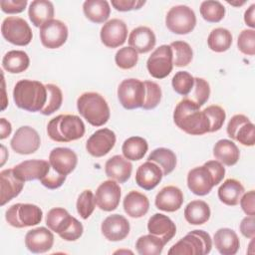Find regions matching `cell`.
Wrapping results in <instances>:
<instances>
[{
  "label": "cell",
  "mask_w": 255,
  "mask_h": 255,
  "mask_svg": "<svg viewBox=\"0 0 255 255\" xmlns=\"http://www.w3.org/2000/svg\"><path fill=\"white\" fill-rule=\"evenodd\" d=\"M46 224L49 229L58 233L66 241H76L84 232L83 224L62 207L49 210L46 216Z\"/></svg>",
  "instance_id": "cell-5"
},
{
  "label": "cell",
  "mask_w": 255,
  "mask_h": 255,
  "mask_svg": "<svg viewBox=\"0 0 255 255\" xmlns=\"http://www.w3.org/2000/svg\"><path fill=\"white\" fill-rule=\"evenodd\" d=\"M1 149H2V161H1V165H3L4 163H5V160H6V157L8 156V153H7V151H6V148H5V146L4 145H1Z\"/></svg>",
  "instance_id": "cell-59"
},
{
  "label": "cell",
  "mask_w": 255,
  "mask_h": 255,
  "mask_svg": "<svg viewBox=\"0 0 255 255\" xmlns=\"http://www.w3.org/2000/svg\"><path fill=\"white\" fill-rule=\"evenodd\" d=\"M240 232L246 238H254L255 236V218L248 215L244 217L240 223Z\"/></svg>",
  "instance_id": "cell-55"
},
{
  "label": "cell",
  "mask_w": 255,
  "mask_h": 255,
  "mask_svg": "<svg viewBox=\"0 0 255 255\" xmlns=\"http://www.w3.org/2000/svg\"><path fill=\"white\" fill-rule=\"evenodd\" d=\"M12 131V126L11 124L4 118L0 119V138L4 139L8 135H10Z\"/></svg>",
  "instance_id": "cell-58"
},
{
  "label": "cell",
  "mask_w": 255,
  "mask_h": 255,
  "mask_svg": "<svg viewBox=\"0 0 255 255\" xmlns=\"http://www.w3.org/2000/svg\"><path fill=\"white\" fill-rule=\"evenodd\" d=\"M77 108L80 115L94 127L104 126L111 116L107 101L95 92L82 94L77 100Z\"/></svg>",
  "instance_id": "cell-4"
},
{
  "label": "cell",
  "mask_w": 255,
  "mask_h": 255,
  "mask_svg": "<svg viewBox=\"0 0 255 255\" xmlns=\"http://www.w3.org/2000/svg\"><path fill=\"white\" fill-rule=\"evenodd\" d=\"M66 177H67V175H62V174L58 173L57 171H55L51 167V169L49 170L47 175L44 178H42L40 180V182L45 187H47L49 189H56V188H59L60 186H62V184L66 180Z\"/></svg>",
  "instance_id": "cell-51"
},
{
  "label": "cell",
  "mask_w": 255,
  "mask_h": 255,
  "mask_svg": "<svg viewBox=\"0 0 255 255\" xmlns=\"http://www.w3.org/2000/svg\"><path fill=\"white\" fill-rule=\"evenodd\" d=\"M165 243L157 236L147 234L140 236L135 242V249L139 255H159Z\"/></svg>",
  "instance_id": "cell-40"
},
{
  "label": "cell",
  "mask_w": 255,
  "mask_h": 255,
  "mask_svg": "<svg viewBox=\"0 0 255 255\" xmlns=\"http://www.w3.org/2000/svg\"><path fill=\"white\" fill-rule=\"evenodd\" d=\"M45 86L47 88V102L40 113L44 116H50L61 108L63 94L61 89L54 84H47Z\"/></svg>",
  "instance_id": "cell-43"
},
{
  "label": "cell",
  "mask_w": 255,
  "mask_h": 255,
  "mask_svg": "<svg viewBox=\"0 0 255 255\" xmlns=\"http://www.w3.org/2000/svg\"><path fill=\"white\" fill-rule=\"evenodd\" d=\"M227 3H228V4H231V5H233V6H241V5H243V4L245 3V1H242V2H232V1H227Z\"/></svg>",
  "instance_id": "cell-60"
},
{
  "label": "cell",
  "mask_w": 255,
  "mask_h": 255,
  "mask_svg": "<svg viewBox=\"0 0 255 255\" xmlns=\"http://www.w3.org/2000/svg\"><path fill=\"white\" fill-rule=\"evenodd\" d=\"M143 84L145 88V96L141 108L146 111L152 110L157 107L161 100V89L156 83L151 81H144Z\"/></svg>",
  "instance_id": "cell-48"
},
{
  "label": "cell",
  "mask_w": 255,
  "mask_h": 255,
  "mask_svg": "<svg viewBox=\"0 0 255 255\" xmlns=\"http://www.w3.org/2000/svg\"><path fill=\"white\" fill-rule=\"evenodd\" d=\"M131 162L122 155H114L105 164V172L108 177L119 183L126 182L131 175Z\"/></svg>",
  "instance_id": "cell-27"
},
{
  "label": "cell",
  "mask_w": 255,
  "mask_h": 255,
  "mask_svg": "<svg viewBox=\"0 0 255 255\" xmlns=\"http://www.w3.org/2000/svg\"><path fill=\"white\" fill-rule=\"evenodd\" d=\"M173 121L181 130L191 135H201L210 131V122L207 115L187 98L176 105Z\"/></svg>",
  "instance_id": "cell-1"
},
{
  "label": "cell",
  "mask_w": 255,
  "mask_h": 255,
  "mask_svg": "<svg viewBox=\"0 0 255 255\" xmlns=\"http://www.w3.org/2000/svg\"><path fill=\"white\" fill-rule=\"evenodd\" d=\"M156 43L153 31L145 26L134 28L128 36V45L137 53L144 54L151 51Z\"/></svg>",
  "instance_id": "cell-28"
},
{
  "label": "cell",
  "mask_w": 255,
  "mask_h": 255,
  "mask_svg": "<svg viewBox=\"0 0 255 255\" xmlns=\"http://www.w3.org/2000/svg\"><path fill=\"white\" fill-rule=\"evenodd\" d=\"M129 222L121 214H112L108 216L101 225L103 235L110 241H121L129 233Z\"/></svg>",
  "instance_id": "cell-21"
},
{
  "label": "cell",
  "mask_w": 255,
  "mask_h": 255,
  "mask_svg": "<svg viewBox=\"0 0 255 255\" xmlns=\"http://www.w3.org/2000/svg\"><path fill=\"white\" fill-rule=\"evenodd\" d=\"M0 204L3 206L21 193L25 182L14 173L13 168L2 170L0 172Z\"/></svg>",
  "instance_id": "cell-23"
},
{
  "label": "cell",
  "mask_w": 255,
  "mask_h": 255,
  "mask_svg": "<svg viewBox=\"0 0 255 255\" xmlns=\"http://www.w3.org/2000/svg\"><path fill=\"white\" fill-rule=\"evenodd\" d=\"M50 169V162L43 159L24 160L13 167L14 173L24 182L36 179L41 180L47 175Z\"/></svg>",
  "instance_id": "cell-19"
},
{
  "label": "cell",
  "mask_w": 255,
  "mask_h": 255,
  "mask_svg": "<svg viewBox=\"0 0 255 255\" xmlns=\"http://www.w3.org/2000/svg\"><path fill=\"white\" fill-rule=\"evenodd\" d=\"M85 124L76 115H59L47 125L49 137L57 142H70L85 134Z\"/></svg>",
  "instance_id": "cell-3"
},
{
  "label": "cell",
  "mask_w": 255,
  "mask_h": 255,
  "mask_svg": "<svg viewBox=\"0 0 255 255\" xmlns=\"http://www.w3.org/2000/svg\"><path fill=\"white\" fill-rule=\"evenodd\" d=\"M123 206L125 212L132 218L144 216L149 209V200L143 193L136 190L129 191L124 198Z\"/></svg>",
  "instance_id": "cell-30"
},
{
  "label": "cell",
  "mask_w": 255,
  "mask_h": 255,
  "mask_svg": "<svg viewBox=\"0 0 255 255\" xmlns=\"http://www.w3.org/2000/svg\"><path fill=\"white\" fill-rule=\"evenodd\" d=\"M116 134L110 128L96 130L87 140L86 149L95 157H102L108 154L116 143Z\"/></svg>",
  "instance_id": "cell-17"
},
{
  "label": "cell",
  "mask_w": 255,
  "mask_h": 255,
  "mask_svg": "<svg viewBox=\"0 0 255 255\" xmlns=\"http://www.w3.org/2000/svg\"><path fill=\"white\" fill-rule=\"evenodd\" d=\"M13 100L19 109L41 112L47 102V88L39 81L20 80L14 87Z\"/></svg>",
  "instance_id": "cell-2"
},
{
  "label": "cell",
  "mask_w": 255,
  "mask_h": 255,
  "mask_svg": "<svg viewBox=\"0 0 255 255\" xmlns=\"http://www.w3.org/2000/svg\"><path fill=\"white\" fill-rule=\"evenodd\" d=\"M112 6L121 12H127L131 10H137L145 4L142 0H112Z\"/></svg>",
  "instance_id": "cell-53"
},
{
  "label": "cell",
  "mask_w": 255,
  "mask_h": 255,
  "mask_svg": "<svg viewBox=\"0 0 255 255\" xmlns=\"http://www.w3.org/2000/svg\"><path fill=\"white\" fill-rule=\"evenodd\" d=\"M144 84L138 79H126L118 88L119 101L126 110L141 108L144 102Z\"/></svg>",
  "instance_id": "cell-10"
},
{
  "label": "cell",
  "mask_w": 255,
  "mask_h": 255,
  "mask_svg": "<svg viewBox=\"0 0 255 255\" xmlns=\"http://www.w3.org/2000/svg\"><path fill=\"white\" fill-rule=\"evenodd\" d=\"M245 192L244 186L234 178L226 179L218 188V198L228 206H235Z\"/></svg>",
  "instance_id": "cell-33"
},
{
  "label": "cell",
  "mask_w": 255,
  "mask_h": 255,
  "mask_svg": "<svg viewBox=\"0 0 255 255\" xmlns=\"http://www.w3.org/2000/svg\"><path fill=\"white\" fill-rule=\"evenodd\" d=\"M10 144L12 149L19 154H31L38 150L41 139L35 128L23 126L15 131Z\"/></svg>",
  "instance_id": "cell-14"
},
{
  "label": "cell",
  "mask_w": 255,
  "mask_h": 255,
  "mask_svg": "<svg viewBox=\"0 0 255 255\" xmlns=\"http://www.w3.org/2000/svg\"><path fill=\"white\" fill-rule=\"evenodd\" d=\"M28 16L35 27H41L54 17V5L48 0H34L30 3Z\"/></svg>",
  "instance_id": "cell-31"
},
{
  "label": "cell",
  "mask_w": 255,
  "mask_h": 255,
  "mask_svg": "<svg viewBox=\"0 0 255 255\" xmlns=\"http://www.w3.org/2000/svg\"><path fill=\"white\" fill-rule=\"evenodd\" d=\"M77 211L83 219H88L95 210L96 200L92 190H84L78 197L76 203Z\"/></svg>",
  "instance_id": "cell-46"
},
{
  "label": "cell",
  "mask_w": 255,
  "mask_h": 255,
  "mask_svg": "<svg viewBox=\"0 0 255 255\" xmlns=\"http://www.w3.org/2000/svg\"><path fill=\"white\" fill-rule=\"evenodd\" d=\"M209 205L203 200H192L184 208V218L192 225H201L210 218Z\"/></svg>",
  "instance_id": "cell-34"
},
{
  "label": "cell",
  "mask_w": 255,
  "mask_h": 255,
  "mask_svg": "<svg viewBox=\"0 0 255 255\" xmlns=\"http://www.w3.org/2000/svg\"><path fill=\"white\" fill-rule=\"evenodd\" d=\"M213 243L222 255H234L240 247V241L236 232L230 228L218 229L214 234Z\"/></svg>",
  "instance_id": "cell-29"
},
{
  "label": "cell",
  "mask_w": 255,
  "mask_h": 255,
  "mask_svg": "<svg viewBox=\"0 0 255 255\" xmlns=\"http://www.w3.org/2000/svg\"><path fill=\"white\" fill-rule=\"evenodd\" d=\"M172 49V63L176 67H185L192 61L193 51L184 41H174L169 45Z\"/></svg>",
  "instance_id": "cell-41"
},
{
  "label": "cell",
  "mask_w": 255,
  "mask_h": 255,
  "mask_svg": "<svg viewBox=\"0 0 255 255\" xmlns=\"http://www.w3.org/2000/svg\"><path fill=\"white\" fill-rule=\"evenodd\" d=\"M213 155L222 164L232 166L239 160L240 151L233 141L229 139H220L214 144Z\"/></svg>",
  "instance_id": "cell-32"
},
{
  "label": "cell",
  "mask_w": 255,
  "mask_h": 255,
  "mask_svg": "<svg viewBox=\"0 0 255 255\" xmlns=\"http://www.w3.org/2000/svg\"><path fill=\"white\" fill-rule=\"evenodd\" d=\"M212 240L204 230H192L171 246L168 254L174 255H205L211 251Z\"/></svg>",
  "instance_id": "cell-6"
},
{
  "label": "cell",
  "mask_w": 255,
  "mask_h": 255,
  "mask_svg": "<svg viewBox=\"0 0 255 255\" xmlns=\"http://www.w3.org/2000/svg\"><path fill=\"white\" fill-rule=\"evenodd\" d=\"M229 137L239 141L246 146H253L255 143V127L244 115L233 116L226 128Z\"/></svg>",
  "instance_id": "cell-12"
},
{
  "label": "cell",
  "mask_w": 255,
  "mask_h": 255,
  "mask_svg": "<svg viewBox=\"0 0 255 255\" xmlns=\"http://www.w3.org/2000/svg\"><path fill=\"white\" fill-rule=\"evenodd\" d=\"M1 33L5 40L16 46H26L33 38L29 24L22 18L10 16L3 20Z\"/></svg>",
  "instance_id": "cell-9"
},
{
  "label": "cell",
  "mask_w": 255,
  "mask_h": 255,
  "mask_svg": "<svg viewBox=\"0 0 255 255\" xmlns=\"http://www.w3.org/2000/svg\"><path fill=\"white\" fill-rule=\"evenodd\" d=\"M244 21L246 25L251 27L252 29L255 28V4H252L244 13Z\"/></svg>",
  "instance_id": "cell-57"
},
{
  "label": "cell",
  "mask_w": 255,
  "mask_h": 255,
  "mask_svg": "<svg viewBox=\"0 0 255 255\" xmlns=\"http://www.w3.org/2000/svg\"><path fill=\"white\" fill-rule=\"evenodd\" d=\"M121 187L113 179L102 182L96 190V204L101 210L113 211L117 209L121 199Z\"/></svg>",
  "instance_id": "cell-16"
},
{
  "label": "cell",
  "mask_w": 255,
  "mask_h": 255,
  "mask_svg": "<svg viewBox=\"0 0 255 255\" xmlns=\"http://www.w3.org/2000/svg\"><path fill=\"white\" fill-rule=\"evenodd\" d=\"M68 39L67 25L57 19H52L40 27V40L44 47L57 49L63 46Z\"/></svg>",
  "instance_id": "cell-13"
},
{
  "label": "cell",
  "mask_w": 255,
  "mask_h": 255,
  "mask_svg": "<svg viewBox=\"0 0 255 255\" xmlns=\"http://www.w3.org/2000/svg\"><path fill=\"white\" fill-rule=\"evenodd\" d=\"M207 44L209 49L216 53L225 52L232 44L231 32L225 28H215L210 32L207 38Z\"/></svg>",
  "instance_id": "cell-39"
},
{
  "label": "cell",
  "mask_w": 255,
  "mask_h": 255,
  "mask_svg": "<svg viewBox=\"0 0 255 255\" xmlns=\"http://www.w3.org/2000/svg\"><path fill=\"white\" fill-rule=\"evenodd\" d=\"M85 16L93 23H104L111 14V7L106 0H87L83 4Z\"/></svg>",
  "instance_id": "cell-35"
},
{
  "label": "cell",
  "mask_w": 255,
  "mask_h": 255,
  "mask_svg": "<svg viewBox=\"0 0 255 255\" xmlns=\"http://www.w3.org/2000/svg\"><path fill=\"white\" fill-rule=\"evenodd\" d=\"M215 185L213 174L204 164L192 168L187 174V186L195 195L204 196L208 194Z\"/></svg>",
  "instance_id": "cell-15"
},
{
  "label": "cell",
  "mask_w": 255,
  "mask_h": 255,
  "mask_svg": "<svg viewBox=\"0 0 255 255\" xmlns=\"http://www.w3.org/2000/svg\"><path fill=\"white\" fill-rule=\"evenodd\" d=\"M6 221L13 227L24 228L35 226L42 221V209L31 203H15L5 213Z\"/></svg>",
  "instance_id": "cell-7"
},
{
  "label": "cell",
  "mask_w": 255,
  "mask_h": 255,
  "mask_svg": "<svg viewBox=\"0 0 255 255\" xmlns=\"http://www.w3.org/2000/svg\"><path fill=\"white\" fill-rule=\"evenodd\" d=\"M147 230L150 234L159 237L166 244L175 235L176 226L167 215L162 213H154L148 219Z\"/></svg>",
  "instance_id": "cell-25"
},
{
  "label": "cell",
  "mask_w": 255,
  "mask_h": 255,
  "mask_svg": "<svg viewBox=\"0 0 255 255\" xmlns=\"http://www.w3.org/2000/svg\"><path fill=\"white\" fill-rule=\"evenodd\" d=\"M165 25L174 34H188L196 25L195 13L186 5L173 6L165 16Z\"/></svg>",
  "instance_id": "cell-8"
},
{
  "label": "cell",
  "mask_w": 255,
  "mask_h": 255,
  "mask_svg": "<svg viewBox=\"0 0 255 255\" xmlns=\"http://www.w3.org/2000/svg\"><path fill=\"white\" fill-rule=\"evenodd\" d=\"M237 46L240 52L248 56L255 55V31L254 29L243 30L237 40Z\"/></svg>",
  "instance_id": "cell-50"
},
{
  "label": "cell",
  "mask_w": 255,
  "mask_h": 255,
  "mask_svg": "<svg viewBox=\"0 0 255 255\" xmlns=\"http://www.w3.org/2000/svg\"><path fill=\"white\" fill-rule=\"evenodd\" d=\"M162 176L161 168L156 163L146 160L137 167L135 182L144 190H151L161 181Z\"/></svg>",
  "instance_id": "cell-24"
},
{
  "label": "cell",
  "mask_w": 255,
  "mask_h": 255,
  "mask_svg": "<svg viewBox=\"0 0 255 255\" xmlns=\"http://www.w3.org/2000/svg\"><path fill=\"white\" fill-rule=\"evenodd\" d=\"M30 59L26 52L12 50L7 52L2 59V67L11 74H19L28 69Z\"/></svg>",
  "instance_id": "cell-36"
},
{
  "label": "cell",
  "mask_w": 255,
  "mask_h": 255,
  "mask_svg": "<svg viewBox=\"0 0 255 255\" xmlns=\"http://www.w3.org/2000/svg\"><path fill=\"white\" fill-rule=\"evenodd\" d=\"M204 165H206L210 169L211 173L213 174L216 185L220 183L225 175V168L223 164L218 160H209V161H206Z\"/></svg>",
  "instance_id": "cell-56"
},
{
  "label": "cell",
  "mask_w": 255,
  "mask_h": 255,
  "mask_svg": "<svg viewBox=\"0 0 255 255\" xmlns=\"http://www.w3.org/2000/svg\"><path fill=\"white\" fill-rule=\"evenodd\" d=\"M147 160L156 163L162 170L163 175H167L173 171L176 165V155L168 148L158 147L153 149L147 156Z\"/></svg>",
  "instance_id": "cell-37"
},
{
  "label": "cell",
  "mask_w": 255,
  "mask_h": 255,
  "mask_svg": "<svg viewBox=\"0 0 255 255\" xmlns=\"http://www.w3.org/2000/svg\"><path fill=\"white\" fill-rule=\"evenodd\" d=\"M203 111L207 115L210 122L209 132H214L219 130L223 127V124L226 119L225 111L220 106H216V105L209 106L205 108Z\"/></svg>",
  "instance_id": "cell-49"
},
{
  "label": "cell",
  "mask_w": 255,
  "mask_h": 255,
  "mask_svg": "<svg viewBox=\"0 0 255 255\" xmlns=\"http://www.w3.org/2000/svg\"><path fill=\"white\" fill-rule=\"evenodd\" d=\"M102 43L108 48H118L122 46L128 37L127 24L121 19H112L106 22L101 29Z\"/></svg>",
  "instance_id": "cell-18"
},
{
  "label": "cell",
  "mask_w": 255,
  "mask_h": 255,
  "mask_svg": "<svg viewBox=\"0 0 255 255\" xmlns=\"http://www.w3.org/2000/svg\"><path fill=\"white\" fill-rule=\"evenodd\" d=\"M239 202L243 212L246 215H251V216L255 215V191L254 190L244 192Z\"/></svg>",
  "instance_id": "cell-54"
},
{
  "label": "cell",
  "mask_w": 255,
  "mask_h": 255,
  "mask_svg": "<svg viewBox=\"0 0 255 255\" xmlns=\"http://www.w3.org/2000/svg\"><path fill=\"white\" fill-rule=\"evenodd\" d=\"M146 68L149 75L155 79L167 77L173 68L172 49L169 45H161L148 57Z\"/></svg>",
  "instance_id": "cell-11"
},
{
  "label": "cell",
  "mask_w": 255,
  "mask_h": 255,
  "mask_svg": "<svg viewBox=\"0 0 255 255\" xmlns=\"http://www.w3.org/2000/svg\"><path fill=\"white\" fill-rule=\"evenodd\" d=\"M183 200L182 191L176 186L168 185L161 188L156 194L154 204L159 210L174 212L181 207Z\"/></svg>",
  "instance_id": "cell-26"
},
{
  "label": "cell",
  "mask_w": 255,
  "mask_h": 255,
  "mask_svg": "<svg viewBox=\"0 0 255 255\" xmlns=\"http://www.w3.org/2000/svg\"><path fill=\"white\" fill-rule=\"evenodd\" d=\"M27 0H2L0 1L1 10L7 14H17L24 11Z\"/></svg>",
  "instance_id": "cell-52"
},
{
  "label": "cell",
  "mask_w": 255,
  "mask_h": 255,
  "mask_svg": "<svg viewBox=\"0 0 255 255\" xmlns=\"http://www.w3.org/2000/svg\"><path fill=\"white\" fill-rule=\"evenodd\" d=\"M171 85L175 93L186 97L190 94L193 88L194 77H192L186 71H179L173 76L171 80Z\"/></svg>",
  "instance_id": "cell-45"
},
{
  "label": "cell",
  "mask_w": 255,
  "mask_h": 255,
  "mask_svg": "<svg viewBox=\"0 0 255 255\" xmlns=\"http://www.w3.org/2000/svg\"><path fill=\"white\" fill-rule=\"evenodd\" d=\"M138 61L137 52L131 47L121 48L115 56V62L117 66L123 70H128L133 68Z\"/></svg>",
  "instance_id": "cell-47"
},
{
  "label": "cell",
  "mask_w": 255,
  "mask_h": 255,
  "mask_svg": "<svg viewBox=\"0 0 255 255\" xmlns=\"http://www.w3.org/2000/svg\"><path fill=\"white\" fill-rule=\"evenodd\" d=\"M54 244V235L52 230L46 227H37L29 230L25 236V245L32 253H45L49 251Z\"/></svg>",
  "instance_id": "cell-22"
},
{
  "label": "cell",
  "mask_w": 255,
  "mask_h": 255,
  "mask_svg": "<svg viewBox=\"0 0 255 255\" xmlns=\"http://www.w3.org/2000/svg\"><path fill=\"white\" fill-rule=\"evenodd\" d=\"M210 96V87L206 80L202 78H194L193 88L188 96L185 98L194 102L197 106H203Z\"/></svg>",
  "instance_id": "cell-44"
},
{
  "label": "cell",
  "mask_w": 255,
  "mask_h": 255,
  "mask_svg": "<svg viewBox=\"0 0 255 255\" xmlns=\"http://www.w3.org/2000/svg\"><path fill=\"white\" fill-rule=\"evenodd\" d=\"M51 167L62 175H68L77 166L78 156L74 150L68 147H55L49 154Z\"/></svg>",
  "instance_id": "cell-20"
},
{
  "label": "cell",
  "mask_w": 255,
  "mask_h": 255,
  "mask_svg": "<svg viewBox=\"0 0 255 255\" xmlns=\"http://www.w3.org/2000/svg\"><path fill=\"white\" fill-rule=\"evenodd\" d=\"M199 10L202 18L209 23L220 22L225 15L224 6L219 1L215 0L203 1Z\"/></svg>",
  "instance_id": "cell-42"
},
{
  "label": "cell",
  "mask_w": 255,
  "mask_h": 255,
  "mask_svg": "<svg viewBox=\"0 0 255 255\" xmlns=\"http://www.w3.org/2000/svg\"><path fill=\"white\" fill-rule=\"evenodd\" d=\"M148 149L147 141L141 136H130L127 138L122 146L124 156L128 160L141 159Z\"/></svg>",
  "instance_id": "cell-38"
}]
</instances>
